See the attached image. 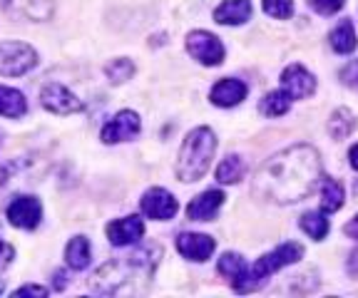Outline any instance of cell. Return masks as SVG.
Masks as SVG:
<instances>
[{
    "instance_id": "obj_1",
    "label": "cell",
    "mask_w": 358,
    "mask_h": 298,
    "mask_svg": "<svg viewBox=\"0 0 358 298\" xmlns=\"http://www.w3.org/2000/svg\"><path fill=\"white\" fill-rule=\"evenodd\" d=\"M321 179L319 152L308 144H294L271 157L254 179V194L271 204H294L311 194Z\"/></svg>"
},
{
    "instance_id": "obj_2",
    "label": "cell",
    "mask_w": 358,
    "mask_h": 298,
    "mask_svg": "<svg viewBox=\"0 0 358 298\" xmlns=\"http://www.w3.org/2000/svg\"><path fill=\"white\" fill-rule=\"evenodd\" d=\"M162 256V246L147 244L122 259H112L92 274L90 288L97 293H137L150 283L157 264Z\"/></svg>"
},
{
    "instance_id": "obj_3",
    "label": "cell",
    "mask_w": 358,
    "mask_h": 298,
    "mask_svg": "<svg viewBox=\"0 0 358 298\" xmlns=\"http://www.w3.org/2000/svg\"><path fill=\"white\" fill-rule=\"evenodd\" d=\"M214 149H217V137L209 127H196L182 142L177 162V177L182 181H196L207 174L212 164Z\"/></svg>"
},
{
    "instance_id": "obj_4",
    "label": "cell",
    "mask_w": 358,
    "mask_h": 298,
    "mask_svg": "<svg viewBox=\"0 0 358 298\" xmlns=\"http://www.w3.org/2000/svg\"><path fill=\"white\" fill-rule=\"evenodd\" d=\"M301 256H303V246H301V244H296V241L281 244L279 248H274V251H268L266 256H262V259L254 264V269L246 271L239 281H234V291H239V293L254 291V288L262 286L266 276L276 274V271L284 269V266H289V264H296Z\"/></svg>"
},
{
    "instance_id": "obj_5",
    "label": "cell",
    "mask_w": 358,
    "mask_h": 298,
    "mask_svg": "<svg viewBox=\"0 0 358 298\" xmlns=\"http://www.w3.org/2000/svg\"><path fill=\"white\" fill-rule=\"evenodd\" d=\"M35 65H38V52L28 43H17V40L0 43V75L20 77L28 70H33Z\"/></svg>"
},
{
    "instance_id": "obj_6",
    "label": "cell",
    "mask_w": 358,
    "mask_h": 298,
    "mask_svg": "<svg viewBox=\"0 0 358 298\" xmlns=\"http://www.w3.org/2000/svg\"><path fill=\"white\" fill-rule=\"evenodd\" d=\"M187 50L201 65H219V62H224V45L219 43L217 35L207 33V30H194V33L187 35Z\"/></svg>"
},
{
    "instance_id": "obj_7",
    "label": "cell",
    "mask_w": 358,
    "mask_h": 298,
    "mask_svg": "<svg viewBox=\"0 0 358 298\" xmlns=\"http://www.w3.org/2000/svg\"><path fill=\"white\" fill-rule=\"evenodd\" d=\"M142 130V122H140V114L132 112V110H124V112H117L110 122L102 127V135L100 140L105 144H115V142H129L134 137L140 135Z\"/></svg>"
},
{
    "instance_id": "obj_8",
    "label": "cell",
    "mask_w": 358,
    "mask_h": 298,
    "mask_svg": "<svg viewBox=\"0 0 358 298\" xmlns=\"http://www.w3.org/2000/svg\"><path fill=\"white\" fill-rule=\"evenodd\" d=\"M40 102H43L45 110H50L55 114H73L83 110V102L60 82L45 84L43 90H40Z\"/></svg>"
},
{
    "instance_id": "obj_9",
    "label": "cell",
    "mask_w": 358,
    "mask_h": 298,
    "mask_svg": "<svg viewBox=\"0 0 358 298\" xmlns=\"http://www.w3.org/2000/svg\"><path fill=\"white\" fill-rule=\"evenodd\" d=\"M140 207H142V214L155 221H169L179 209L177 199L167 189H162V186H155V189L147 191L145 197H142Z\"/></svg>"
},
{
    "instance_id": "obj_10",
    "label": "cell",
    "mask_w": 358,
    "mask_h": 298,
    "mask_svg": "<svg viewBox=\"0 0 358 298\" xmlns=\"http://www.w3.org/2000/svg\"><path fill=\"white\" fill-rule=\"evenodd\" d=\"M281 84H284V90L291 95V100L311 97L313 90H316V80H313V75L303 65H289L281 73Z\"/></svg>"
},
{
    "instance_id": "obj_11",
    "label": "cell",
    "mask_w": 358,
    "mask_h": 298,
    "mask_svg": "<svg viewBox=\"0 0 358 298\" xmlns=\"http://www.w3.org/2000/svg\"><path fill=\"white\" fill-rule=\"evenodd\" d=\"M43 216V207L35 197H17L8 207V221L17 229H35Z\"/></svg>"
},
{
    "instance_id": "obj_12",
    "label": "cell",
    "mask_w": 358,
    "mask_h": 298,
    "mask_svg": "<svg viewBox=\"0 0 358 298\" xmlns=\"http://www.w3.org/2000/svg\"><path fill=\"white\" fill-rule=\"evenodd\" d=\"M142 234H145V224L140 216H124V219L107 224V239L112 246H129V244L140 241Z\"/></svg>"
},
{
    "instance_id": "obj_13",
    "label": "cell",
    "mask_w": 358,
    "mask_h": 298,
    "mask_svg": "<svg viewBox=\"0 0 358 298\" xmlns=\"http://www.w3.org/2000/svg\"><path fill=\"white\" fill-rule=\"evenodd\" d=\"M214 239L207 234H179L177 251L189 261H207L214 253Z\"/></svg>"
},
{
    "instance_id": "obj_14",
    "label": "cell",
    "mask_w": 358,
    "mask_h": 298,
    "mask_svg": "<svg viewBox=\"0 0 358 298\" xmlns=\"http://www.w3.org/2000/svg\"><path fill=\"white\" fill-rule=\"evenodd\" d=\"M224 204V194L219 189H209L204 194H199L196 199H192V204L187 207V216L192 221H212L217 216V211Z\"/></svg>"
},
{
    "instance_id": "obj_15",
    "label": "cell",
    "mask_w": 358,
    "mask_h": 298,
    "mask_svg": "<svg viewBox=\"0 0 358 298\" xmlns=\"http://www.w3.org/2000/svg\"><path fill=\"white\" fill-rule=\"evenodd\" d=\"M6 10L13 17L48 20L52 15V0H6Z\"/></svg>"
},
{
    "instance_id": "obj_16",
    "label": "cell",
    "mask_w": 358,
    "mask_h": 298,
    "mask_svg": "<svg viewBox=\"0 0 358 298\" xmlns=\"http://www.w3.org/2000/svg\"><path fill=\"white\" fill-rule=\"evenodd\" d=\"M246 97V84L241 80L224 77L212 87V102L219 107H234Z\"/></svg>"
},
{
    "instance_id": "obj_17",
    "label": "cell",
    "mask_w": 358,
    "mask_h": 298,
    "mask_svg": "<svg viewBox=\"0 0 358 298\" xmlns=\"http://www.w3.org/2000/svg\"><path fill=\"white\" fill-rule=\"evenodd\" d=\"M252 17V3L249 0H224L214 10V20L222 25H241Z\"/></svg>"
},
{
    "instance_id": "obj_18",
    "label": "cell",
    "mask_w": 358,
    "mask_h": 298,
    "mask_svg": "<svg viewBox=\"0 0 358 298\" xmlns=\"http://www.w3.org/2000/svg\"><path fill=\"white\" fill-rule=\"evenodd\" d=\"M28 112V102H25V95L13 87H6V84H0V114L3 117H22V114Z\"/></svg>"
},
{
    "instance_id": "obj_19",
    "label": "cell",
    "mask_w": 358,
    "mask_h": 298,
    "mask_svg": "<svg viewBox=\"0 0 358 298\" xmlns=\"http://www.w3.org/2000/svg\"><path fill=\"white\" fill-rule=\"evenodd\" d=\"M356 45H358V40H356L353 23L351 20H341V23L334 28V33H331V47H334L336 52L346 55V52L356 50Z\"/></svg>"
},
{
    "instance_id": "obj_20",
    "label": "cell",
    "mask_w": 358,
    "mask_h": 298,
    "mask_svg": "<svg viewBox=\"0 0 358 298\" xmlns=\"http://www.w3.org/2000/svg\"><path fill=\"white\" fill-rule=\"evenodd\" d=\"M65 261L70 269L83 271L90 266V241L85 237H75L65 248Z\"/></svg>"
},
{
    "instance_id": "obj_21",
    "label": "cell",
    "mask_w": 358,
    "mask_h": 298,
    "mask_svg": "<svg viewBox=\"0 0 358 298\" xmlns=\"http://www.w3.org/2000/svg\"><path fill=\"white\" fill-rule=\"evenodd\" d=\"M246 167H244V159L236 157V154H229V157H224L217 167V181L222 184H234L244 177Z\"/></svg>"
},
{
    "instance_id": "obj_22",
    "label": "cell",
    "mask_w": 358,
    "mask_h": 298,
    "mask_svg": "<svg viewBox=\"0 0 358 298\" xmlns=\"http://www.w3.org/2000/svg\"><path fill=\"white\" fill-rule=\"evenodd\" d=\"M353 127H356V119H353V114L348 112L346 107L336 110V112L331 114L329 132H331V137H334V140H346V137L353 132Z\"/></svg>"
},
{
    "instance_id": "obj_23",
    "label": "cell",
    "mask_w": 358,
    "mask_h": 298,
    "mask_svg": "<svg viewBox=\"0 0 358 298\" xmlns=\"http://www.w3.org/2000/svg\"><path fill=\"white\" fill-rule=\"evenodd\" d=\"M289 107H291V95L286 90L268 92L262 102V112L266 114V117H281V114L289 112Z\"/></svg>"
},
{
    "instance_id": "obj_24",
    "label": "cell",
    "mask_w": 358,
    "mask_h": 298,
    "mask_svg": "<svg viewBox=\"0 0 358 298\" xmlns=\"http://www.w3.org/2000/svg\"><path fill=\"white\" fill-rule=\"evenodd\" d=\"M343 207V186L334 179H324V194H321V209L326 214L338 211Z\"/></svg>"
},
{
    "instance_id": "obj_25",
    "label": "cell",
    "mask_w": 358,
    "mask_h": 298,
    "mask_svg": "<svg viewBox=\"0 0 358 298\" xmlns=\"http://www.w3.org/2000/svg\"><path fill=\"white\" fill-rule=\"evenodd\" d=\"M301 229L306 231L311 239L321 241V239H326V234H329V219H326L324 214H319V211H306V214L301 216Z\"/></svg>"
},
{
    "instance_id": "obj_26",
    "label": "cell",
    "mask_w": 358,
    "mask_h": 298,
    "mask_svg": "<svg viewBox=\"0 0 358 298\" xmlns=\"http://www.w3.org/2000/svg\"><path fill=\"white\" fill-rule=\"evenodd\" d=\"M219 274L222 276H227L231 283L234 281H239L241 276L246 274V264H244V259L241 256H236V253H224L222 259H219Z\"/></svg>"
},
{
    "instance_id": "obj_27",
    "label": "cell",
    "mask_w": 358,
    "mask_h": 298,
    "mask_svg": "<svg viewBox=\"0 0 358 298\" xmlns=\"http://www.w3.org/2000/svg\"><path fill=\"white\" fill-rule=\"evenodd\" d=\"M264 10L276 20H286L294 13V0H264Z\"/></svg>"
},
{
    "instance_id": "obj_28",
    "label": "cell",
    "mask_w": 358,
    "mask_h": 298,
    "mask_svg": "<svg viewBox=\"0 0 358 298\" xmlns=\"http://www.w3.org/2000/svg\"><path fill=\"white\" fill-rule=\"evenodd\" d=\"M134 73V65L129 60H115L107 65V77L112 80V82H124V80H129Z\"/></svg>"
},
{
    "instance_id": "obj_29",
    "label": "cell",
    "mask_w": 358,
    "mask_h": 298,
    "mask_svg": "<svg viewBox=\"0 0 358 298\" xmlns=\"http://www.w3.org/2000/svg\"><path fill=\"white\" fill-rule=\"evenodd\" d=\"M311 8L324 15H334L343 8V0H311Z\"/></svg>"
},
{
    "instance_id": "obj_30",
    "label": "cell",
    "mask_w": 358,
    "mask_h": 298,
    "mask_svg": "<svg viewBox=\"0 0 358 298\" xmlns=\"http://www.w3.org/2000/svg\"><path fill=\"white\" fill-rule=\"evenodd\" d=\"M341 80L358 90V60H353L351 65H346V68L341 70Z\"/></svg>"
},
{
    "instance_id": "obj_31",
    "label": "cell",
    "mask_w": 358,
    "mask_h": 298,
    "mask_svg": "<svg viewBox=\"0 0 358 298\" xmlns=\"http://www.w3.org/2000/svg\"><path fill=\"white\" fill-rule=\"evenodd\" d=\"M15 259V248L10 246V244L0 241V271L8 269L10 266V261Z\"/></svg>"
},
{
    "instance_id": "obj_32",
    "label": "cell",
    "mask_w": 358,
    "mask_h": 298,
    "mask_svg": "<svg viewBox=\"0 0 358 298\" xmlns=\"http://www.w3.org/2000/svg\"><path fill=\"white\" fill-rule=\"evenodd\" d=\"M48 293V288H43V286H22V288H17L13 296L15 298H20V296H45Z\"/></svg>"
},
{
    "instance_id": "obj_33",
    "label": "cell",
    "mask_w": 358,
    "mask_h": 298,
    "mask_svg": "<svg viewBox=\"0 0 358 298\" xmlns=\"http://www.w3.org/2000/svg\"><path fill=\"white\" fill-rule=\"evenodd\" d=\"M343 234H346V237H351V239H358V214L353 216L346 226H343Z\"/></svg>"
},
{
    "instance_id": "obj_34",
    "label": "cell",
    "mask_w": 358,
    "mask_h": 298,
    "mask_svg": "<svg viewBox=\"0 0 358 298\" xmlns=\"http://www.w3.org/2000/svg\"><path fill=\"white\" fill-rule=\"evenodd\" d=\"M348 159H351V167L358 169V144L351 147V152H348Z\"/></svg>"
},
{
    "instance_id": "obj_35",
    "label": "cell",
    "mask_w": 358,
    "mask_h": 298,
    "mask_svg": "<svg viewBox=\"0 0 358 298\" xmlns=\"http://www.w3.org/2000/svg\"><path fill=\"white\" fill-rule=\"evenodd\" d=\"M0 293H3V283H0Z\"/></svg>"
}]
</instances>
